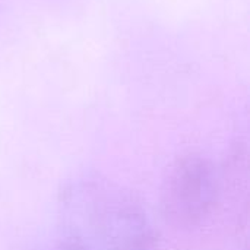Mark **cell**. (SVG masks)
<instances>
[{
	"label": "cell",
	"mask_w": 250,
	"mask_h": 250,
	"mask_svg": "<svg viewBox=\"0 0 250 250\" xmlns=\"http://www.w3.org/2000/svg\"><path fill=\"white\" fill-rule=\"evenodd\" d=\"M218 176L209 160L190 154L179 158L168 170L161 190L164 215L176 226H195L214 208Z\"/></svg>",
	"instance_id": "obj_1"
},
{
	"label": "cell",
	"mask_w": 250,
	"mask_h": 250,
	"mask_svg": "<svg viewBox=\"0 0 250 250\" xmlns=\"http://www.w3.org/2000/svg\"><path fill=\"white\" fill-rule=\"evenodd\" d=\"M91 218L105 250H157V240L146 214L120 192L92 193Z\"/></svg>",
	"instance_id": "obj_2"
}]
</instances>
